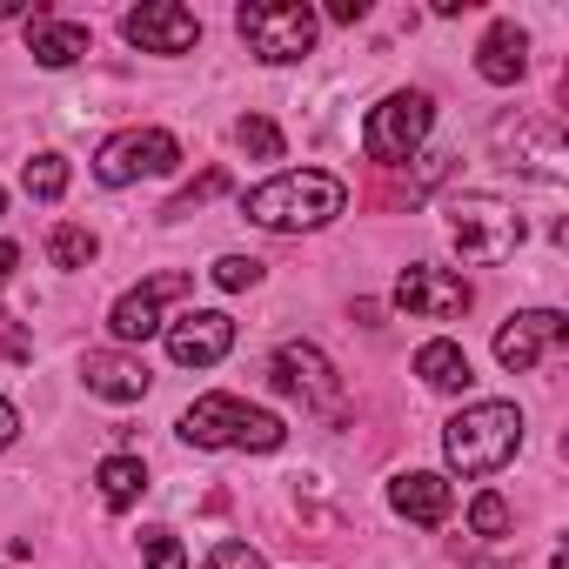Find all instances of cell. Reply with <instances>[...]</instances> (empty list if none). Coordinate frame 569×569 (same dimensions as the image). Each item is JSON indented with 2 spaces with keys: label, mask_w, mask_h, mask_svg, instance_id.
Returning a JSON list of instances; mask_svg holds the SVG:
<instances>
[{
  "label": "cell",
  "mask_w": 569,
  "mask_h": 569,
  "mask_svg": "<svg viewBox=\"0 0 569 569\" xmlns=\"http://www.w3.org/2000/svg\"><path fill=\"white\" fill-rule=\"evenodd\" d=\"M234 141H241L254 161H281V128H274L268 114H241V121H234Z\"/></svg>",
  "instance_id": "cell-22"
},
{
  "label": "cell",
  "mask_w": 569,
  "mask_h": 569,
  "mask_svg": "<svg viewBox=\"0 0 569 569\" xmlns=\"http://www.w3.org/2000/svg\"><path fill=\"white\" fill-rule=\"evenodd\" d=\"M94 482H101V502H108V509H134L141 489H148V469H141V456H108V462L94 469Z\"/></svg>",
  "instance_id": "cell-19"
},
{
  "label": "cell",
  "mask_w": 569,
  "mask_h": 569,
  "mask_svg": "<svg viewBox=\"0 0 569 569\" xmlns=\"http://www.w3.org/2000/svg\"><path fill=\"white\" fill-rule=\"evenodd\" d=\"M214 194H228V168H208L201 181H188L161 214H168V221H181V214H194V208H201V201H214Z\"/></svg>",
  "instance_id": "cell-23"
},
{
  "label": "cell",
  "mask_w": 569,
  "mask_h": 569,
  "mask_svg": "<svg viewBox=\"0 0 569 569\" xmlns=\"http://www.w3.org/2000/svg\"><path fill=\"white\" fill-rule=\"evenodd\" d=\"M194 289V274H181V268H161V274H148L141 289H128L114 309H108V329H114V342H148V336H161V309L168 302H181Z\"/></svg>",
  "instance_id": "cell-8"
},
{
  "label": "cell",
  "mask_w": 569,
  "mask_h": 569,
  "mask_svg": "<svg viewBox=\"0 0 569 569\" xmlns=\"http://www.w3.org/2000/svg\"><path fill=\"white\" fill-rule=\"evenodd\" d=\"M254 281H261V261H254V254H221V261H214V289L241 296V289H254Z\"/></svg>",
  "instance_id": "cell-24"
},
{
  "label": "cell",
  "mask_w": 569,
  "mask_h": 569,
  "mask_svg": "<svg viewBox=\"0 0 569 569\" xmlns=\"http://www.w3.org/2000/svg\"><path fill=\"white\" fill-rule=\"evenodd\" d=\"M469 529L476 536H509V502L502 496H476L469 502Z\"/></svg>",
  "instance_id": "cell-25"
},
{
  "label": "cell",
  "mask_w": 569,
  "mask_h": 569,
  "mask_svg": "<svg viewBox=\"0 0 569 569\" xmlns=\"http://www.w3.org/2000/svg\"><path fill=\"white\" fill-rule=\"evenodd\" d=\"M268 382H274L281 396H302V402H316V409H329V402H336V369H329V356H322L316 342H289V349L274 356Z\"/></svg>",
  "instance_id": "cell-12"
},
{
  "label": "cell",
  "mask_w": 569,
  "mask_h": 569,
  "mask_svg": "<svg viewBox=\"0 0 569 569\" xmlns=\"http://www.w3.org/2000/svg\"><path fill=\"white\" fill-rule=\"evenodd\" d=\"M141 549H148V569H188V556H181L174 529H148V536H141Z\"/></svg>",
  "instance_id": "cell-26"
},
{
  "label": "cell",
  "mask_w": 569,
  "mask_h": 569,
  "mask_svg": "<svg viewBox=\"0 0 569 569\" xmlns=\"http://www.w3.org/2000/svg\"><path fill=\"white\" fill-rule=\"evenodd\" d=\"M369 8H362V0H336V8H329V21H362Z\"/></svg>",
  "instance_id": "cell-30"
},
{
  "label": "cell",
  "mask_w": 569,
  "mask_h": 569,
  "mask_svg": "<svg viewBox=\"0 0 569 569\" xmlns=\"http://www.w3.org/2000/svg\"><path fill=\"white\" fill-rule=\"evenodd\" d=\"M389 502H396V516H409V522L436 529V522H449L456 489H449L442 476H429V469H409V476H396V482H389Z\"/></svg>",
  "instance_id": "cell-14"
},
{
  "label": "cell",
  "mask_w": 569,
  "mask_h": 569,
  "mask_svg": "<svg viewBox=\"0 0 569 569\" xmlns=\"http://www.w3.org/2000/svg\"><path fill=\"white\" fill-rule=\"evenodd\" d=\"M94 254H101L94 228H74V221H61V228L48 234V261H54V268H88Z\"/></svg>",
  "instance_id": "cell-20"
},
{
  "label": "cell",
  "mask_w": 569,
  "mask_h": 569,
  "mask_svg": "<svg viewBox=\"0 0 569 569\" xmlns=\"http://www.w3.org/2000/svg\"><path fill=\"white\" fill-rule=\"evenodd\" d=\"M88 48H94V41H88L81 21H61V14L34 8V21H28V54H34L41 68H74Z\"/></svg>",
  "instance_id": "cell-15"
},
{
  "label": "cell",
  "mask_w": 569,
  "mask_h": 569,
  "mask_svg": "<svg viewBox=\"0 0 569 569\" xmlns=\"http://www.w3.org/2000/svg\"><path fill=\"white\" fill-rule=\"evenodd\" d=\"M228 349H234V322H228L221 309H194V316H181V322L168 329V356H174L181 369H214Z\"/></svg>",
  "instance_id": "cell-13"
},
{
  "label": "cell",
  "mask_w": 569,
  "mask_h": 569,
  "mask_svg": "<svg viewBox=\"0 0 569 569\" xmlns=\"http://www.w3.org/2000/svg\"><path fill=\"white\" fill-rule=\"evenodd\" d=\"M342 201H349V188H342L336 174H322V168H289V174L248 188V194H241V214H248L254 228H274V234H302V228H329V221L342 214Z\"/></svg>",
  "instance_id": "cell-1"
},
{
  "label": "cell",
  "mask_w": 569,
  "mask_h": 569,
  "mask_svg": "<svg viewBox=\"0 0 569 569\" xmlns=\"http://www.w3.org/2000/svg\"><path fill=\"white\" fill-rule=\"evenodd\" d=\"M181 436L194 449H281V416L241 402V396H201L188 416H181Z\"/></svg>",
  "instance_id": "cell-3"
},
{
  "label": "cell",
  "mask_w": 569,
  "mask_h": 569,
  "mask_svg": "<svg viewBox=\"0 0 569 569\" xmlns=\"http://www.w3.org/2000/svg\"><path fill=\"white\" fill-rule=\"evenodd\" d=\"M81 382L94 389V396H108V402H141L148 396V362H134V356H114V349H94L88 362H81Z\"/></svg>",
  "instance_id": "cell-16"
},
{
  "label": "cell",
  "mask_w": 569,
  "mask_h": 569,
  "mask_svg": "<svg viewBox=\"0 0 569 569\" xmlns=\"http://www.w3.org/2000/svg\"><path fill=\"white\" fill-rule=\"evenodd\" d=\"M14 429H21V416H14V402H8V396H0V449L14 442Z\"/></svg>",
  "instance_id": "cell-29"
},
{
  "label": "cell",
  "mask_w": 569,
  "mask_h": 569,
  "mask_svg": "<svg viewBox=\"0 0 569 569\" xmlns=\"http://www.w3.org/2000/svg\"><path fill=\"white\" fill-rule=\"evenodd\" d=\"M234 28H241V41H248L254 61L289 68V61H302L316 48L322 21H316V8H302V0H254V8L234 14Z\"/></svg>",
  "instance_id": "cell-4"
},
{
  "label": "cell",
  "mask_w": 569,
  "mask_h": 569,
  "mask_svg": "<svg viewBox=\"0 0 569 569\" xmlns=\"http://www.w3.org/2000/svg\"><path fill=\"white\" fill-rule=\"evenodd\" d=\"M14 261H21V248H14V241H0V281L14 274Z\"/></svg>",
  "instance_id": "cell-31"
},
{
  "label": "cell",
  "mask_w": 569,
  "mask_h": 569,
  "mask_svg": "<svg viewBox=\"0 0 569 569\" xmlns=\"http://www.w3.org/2000/svg\"><path fill=\"white\" fill-rule=\"evenodd\" d=\"M201 569H261V549H248V542H214Z\"/></svg>",
  "instance_id": "cell-28"
},
{
  "label": "cell",
  "mask_w": 569,
  "mask_h": 569,
  "mask_svg": "<svg viewBox=\"0 0 569 569\" xmlns=\"http://www.w3.org/2000/svg\"><path fill=\"white\" fill-rule=\"evenodd\" d=\"M21 188H28L34 201H61V194H68V161H61V154H34L28 174H21Z\"/></svg>",
  "instance_id": "cell-21"
},
{
  "label": "cell",
  "mask_w": 569,
  "mask_h": 569,
  "mask_svg": "<svg viewBox=\"0 0 569 569\" xmlns=\"http://www.w3.org/2000/svg\"><path fill=\"white\" fill-rule=\"evenodd\" d=\"M469 302H476L469 281L449 274V268H436V261H416V268H402V281H396V309H402V316H422V322H456Z\"/></svg>",
  "instance_id": "cell-9"
},
{
  "label": "cell",
  "mask_w": 569,
  "mask_h": 569,
  "mask_svg": "<svg viewBox=\"0 0 569 569\" xmlns=\"http://www.w3.org/2000/svg\"><path fill=\"white\" fill-rule=\"evenodd\" d=\"M522 68H529V41H522V28H516V21H496V28L482 34V48H476V74H482L489 88H516Z\"/></svg>",
  "instance_id": "cell-17"
},
{
  "label": "cell",
  "mask_w": 569,
  "mask_h": 569,
  "mask_svg": "<svg viewBox=\"0 0 569 569\" xmlns=\"http://www.w3.org/2000/svg\"><path fill=\"white\" fill-rule=\"evenodd\" d=\"M181 168V141L168 134V128H128V134H114L101 154H94V174L108 181V188H128V181H141V174H174Z\"/></svg>",
  "instance_id": "cell-7"
},
{
  "label": "cell",
  "mask_w": 569,
  "mask_h": 569,
  "mask_svg": "<svg viewBox=\"0 0 569 569\" xmlns=\"http://www.w3.org/2000/svg\"><path fill=\"white\" fill-rule=\"evenodd\" d=\"M0 214H8V194H0Z\"/></svg>",
  "instance_id": "cell-33"
},
{
  "label": "cell",
  "mask_w": 569,
  "mask_h": 569,
  "mask_svg": "<svg viewBox=\"0 0 569 569\" xmlns=\"http://www.w3.org/2000/svg\"><path fill=\"white\" fill-rule=\"evenodd\" d=\"M21 14V0H0V21H14Z\"/></svg>",
  "instance_id": "cell-32"
},
{
  "label": "cell",
  "mask_w": 569,
  "mask_h": 569,
  "mask_svg": "<svg viewBox=\"0 0 569 569\" xmlns=\"http://www.w3.org/2000/svg\"><path fill=\"white\" fill-rule=\"evenodd\" d=\"M416 376H422L436 396H456V389H469V382H476V376H469V356H462L456 342H442V336L416 349Z\"/></svg>",
  "instance_id": "cell-18"
},
{
  "label": "cell",
  "mask_w": 569,
  "mask_h": 569,
  "mask_svg": "<svg viewBox=\"0 0 569 569\" xmlns=\"http://www.w3.org/2000/svg\"><path fill=\"white\" fill-rule=\"evenodd\" d=\"M0 362H34V336L14 316H0Z\"/></svg>",
  "instance_id": "cell-27"
},
{
  "label": "cell",
  "mask_w": 569,
  "mask_h": 569,
  "mask_svg": "<svg viewBox=\"0 0 569 569\" xmlns=\"http://www.w3.org/2000/svg\"><path fill=\"white\" fill-rule=\"evenodd\" d=\"M569 342V316H556V309H529V316H509L502 329H496V362L509 369V376H529L549 349H562Z\"/></svg>",
  "instance_id": "cell-10"
},
{
  "label": "cell",
  "mask_w": 569,
  "mask_h": 569,
  "mask_svg": "<svg viewBox=\"0 0 569 569\" xmlns=\"http://www.w3.org/2000/svg\"><path fill=\"white\" fill-rule=\"evenodd\" d=\"M522 449V409L516 402H476L456 422H442V456L462 476H496Z\"/></svg>",
  "instance_id": "cell-2"
},
{
  "label": "cell",
  "mask_w": 569,
  "mask_h": 569,
  "mask_svg": "<svg viewBox=\"0 0 569 569\" xmlns=\"http://www.w3.org/2000/svg\"><path fill=\"white\" fill-rule=\"evenodd\" d=\"M429 121H436L429 94H416V88L389 94V101H382V108L369 114V128H362V148H369V161H382V168H402V161H409V154L422 148Z\"/></svg>",
  "instance_id": "cell-6"
},
{
  "label": "cell",
  "mask_w": 569,
  "mask_h": 569,
  "mask_svg": "<svg viewBox=\"0 0 569 569\" xmlns=\"http://www.w3.org/2000/svg\"><path fill=\"white\" fill-rule=\"evenodd\" d=\"M121 34L141 48V54H188L201 41V21L188 8H174V0H148V8H128Z\"/></svg>",
  "instance_id": "cell-11"
},
{
  "label": "cell",
  "mask_w": 569,
  "mask_h": 569,
  "mask_svg": "<svg viewBox=\"0 0 569 569\" xmlns=\"http://www.w3.org/2000/svg\"><path fill=\"white\" fill-rule=\"evenodd\" d=\"M449 234H456L462 261L496 268V261H509L522 248V214L509 201H496V194H462V201H449Z\"/></svg>",
  "instance_id": "cell-5"
}]
</instances>
